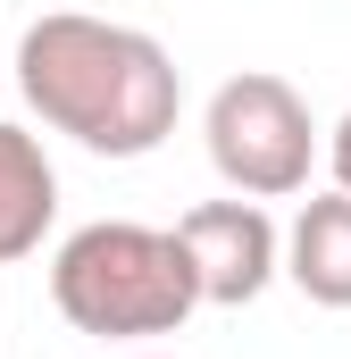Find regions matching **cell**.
Here are the masks:
<instances>
[{"label":"cell","instance_id":"obj_1","mask_svg":"<svg viewBox=\"0 0 351 359\" xmlns=\"http://www.w3.org/2000/svg\"><path fill=\"white\" fill-rule=\"evenodd\" d=\"M17 92L51 134H67L92 159H151L184 117L168 42L84 8H51L17 34Z\"/></svg>","mask_w":351,"mask_h":359},{"label":"cell","instance_id":"obj_2","mask_svg":"<svg viewBox=\"0 0 351 359\" xmlns=\"http://www.w3.org/2000/svg\"><path fill=\"white\" fill-rule=\"evenodd\" d=\"M51 301L76 334L100 343H159L184 334V318L201 309V284L192 259L168 226H143V217H100L76 226L51 259Z\"/></svg>","mask_w":351,"mask_h":359},{"label":"cell","instance_id":"obj_3","mask_svg":"<svg viewBox=\"0 0 351 359\" xmlns=\"http://www.w3.org/2000/svg\"><path fill=\"white\" fill-rule=\"evenodd\" d=\"M201 142H209V168L226 192L243 201H293L310 192V168H318V117L310 100L267 76V67H243L209 92L201 109Z\"/></svg>","mask_w":351,"mask_h":359},{"label":"cell","instance_id":"obj_4","mask_svg":"<svg viewBox=\"0 0 351 359\" xmlns=\"http://www.w3.org/2000/svg\"><path fill=\"white\" fill-rule=\"evenodd\" d=\"M168 234L184 243V259H192V284H201V301H209V309H243V301H260L267 284H276L284 226L267 217L260 201H243V192L184 209Z\"/></svg>","mask_w":351,"mask_h":359},{"label":"cell","instance_id":"obj_5","mask_svg":"<svg viewBox=\"0 0 351 359\" xmlns=\"http://www.w3.org/2000/svg\"><path fill=\"white\" fill-rule=\"evenodd\" d=\"M276 276H293L301 301H318V309H351V192H310L293 209Z\"/></svg>","mask_w":351,"mask_h":359},{"label":"cell","instance_id":"obj_6","mask_svg":"<svg viewBox=\"0 0 351 359\" xmlns=\"http://www.w3.org/2000/svg\"><path fill=\"white\" fill-rule=\"evenodd\" d=\"M51 217H59V168H51L42 134H25V126L0 117V268L25 259V251H42Z\"/></svg>","mask_w":351,"mask_h":359},{"label":"cell","instance_id":"obj_7","mask_svg":"<svg viewBox=\"0 0 351 359\" xmlns=\"http://www.w3.org/2000/svg\"><path fill=\"white\" fill-rule=\"evenodd\" d=\"M326 168H335V192H351V109L335 117V134H326Z\"/></svg>","mask_w":351,"mask_h":359},{"label":"cell","instance_id":"obj_8","mask_svg":"<svg viewBox=\"0 0 351 359\" xmlns=\"http://www.w3.org/2000/svg\"><path fill=\"white\" fill-rule=\"evenodd\" d=\"M126 359H176V351H126Z\"/></svg>","mask_w":351,"mask_h":359}]
</instances>
